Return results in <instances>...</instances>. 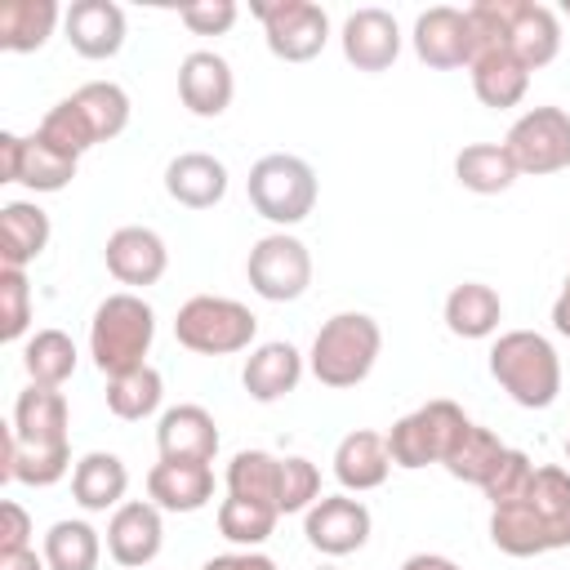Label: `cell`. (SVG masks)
I'll use <instances>...</instances> for the list:
<instances>
[{
  "mask_svg": "<svg viewBox=\"0 0 570 570\" xmlns=\"http://www.w3.org/2000/svg\"><path fill=\"white\" fill-rule=\"evenodd\" d=\"M232 94H236V76H232V62L214 49H191L183 62H178V98L191 116L200 120H214L232 107Z\"/></svg>",
  "mask_w": 570,
  "mask_h": 570,
  "instance_id": "obj_20",
  "label": "cell"
},
{
  "mask_svg": "<svg viewBox=\"0 0 570 570\" xmlns=\"http://www.w3.org/2000/svg\"><path fill=\"white\" fill-rule=\"evenodd\" d=\"M125 490H129V468L120 463V454L111 450H89L76 459L71 468V499L85 508V512H116L125 503Z\"/></svg>",
  "mask_w": 570,
  "mask_h": 570,
  "instance_id": "obj_28",
  "label": "cell"
},
{
  "mask_svg": "<svg viewBox=\"0 0 570 570\" xmlns=\"http://www.w3.org/2000/svg\"><path fill=\"white\" fill-rule=\"evenodd\" d=\"M503 147H508L517 174L543 178V174L570 169V111L566 107H552V102L521 111L512 120Z\"/></svg>",
  "mask_w": 570,
  "mask_h": 570,
  "instance_id": "obj_10",
  "label": "cell"
},
{
  "mask_svg": "<svg viewBox=\"0 0 570 570\" xmlns=\"http://www.w3.org/2000/svg\"><path fill=\"white\" fill-rule=\"evenodd\" d=\"M147 499L160 512H200L214 499V468L209 463L160 459L147 472Z\"/></svg>",
  "mask_w": 570,
  "mask_h": 570,
  "instance_id": "obj_25",
  "label": "cell"
},
{
  "mask_svg": "<svg viewBox=\"0 0 570 570\" xmlns=\"http://www.w3.org/2000/svg\"><path fill=\"white\" fill-rule=\"evenodd\" d=\"M76 156L58 151L49 138L40 134H0V174L4 183H18L27 191H62L76 178Z\"/></svg>",
  "mask_w": 570,
  "mask_h": 570,
  "instance_id": "obj_13",
  "label": "cell"
},
{
  "mask_svg": "<svg viewBox=\"0 0 570 570\" xmlns=\"http://www.w3.org/2000/svg\"><path fill=\"white\" fill-rule=\"evenodd\" d=\"M441 316H445V330L454 338H490L503 321V298L485 281H463L445 294Z\"/></svg>",
  "mask_w": 570,
  "mask_h": 570,
  "instance_id": "obj_30",
  "label": "cell"
},
{
  "mask_svg": "<svg viewBox=\"0 0 570 570\" xmlns=\"http://www.w3.org/2000/svg\"><path fill=\"white\" fill-rule=\"evenodd\" d=\"M303 370H307V365H303V352H298L294 343H285V338H272V343H258V347L245 356L240 383H245V392H249L254 401L272 405V401L289 396V392L298 387Z\"/></svg>",
  "mask_w": 570,
  "mask_h": 570,
  "instance_id": "obj_24",
  "label": "cell"
},
{
  "mask_svg": "<svg viewBox=\"0 0 570 570\" xmlns=\"http://www.w3.org/2000/svg\"><path fill=\"white\" fill-rule=\"evenodd\" d=\"M31 330V285L22 267H0V338L18 343Z\"/></svg>",
  "mask_w": 570,
  "mask_h": 570,
  "instance_id": "obj_39",
  "label": "cell"
},
{
  "mask_svg": "<svg viewBox=\"0 0 570 570\" xmlns=\"http://www.w3.org/2000/svg\"><path fill=\"white\" fill-rule=\"evenodd\" d=\"M0 570H49L45 552L22 548V552H0Z\"/></svg>",
  "mask_w": 570,
  "mask_h": 570,
  "instance_id": "obj_45",
  "label": "cell"
},
{
  "mask_svg": "<svg viewBox=\"0 0 570 570\" xmlns=\"http://www.w3.org/2000/svg\"><path fill=\"white\" fill-rule=\"evenodd\" d=\"M67 13L53 0H4L0 4V49H9V53H36L53 36V27Z\"/></svg>",
  "mask_w": 570,
  "mask_h": 570,
  "instance_id": "obj_31",
  "label": "cell"
},
{
  "mask_svg": "<svg viewBox=\"0 0 570 570\" xmlns=\"http://www.w3.org/2000/svg\"><path fill=\"white\" fill-rule=\"evenodd\" d=\"M379 352H383V330L370 312H334L312 338L307 370L321 387L343 392L370 379Z\"/></svg>",
  "mask_w": 570,
  "mask_h": 570,
  "instance_id": "obj_6",
  "label": "cell"
},
{
  "mask_svg": "<svg viewBox=\"0 0 570 570\" xmlns=\"http://www.w3.org/2000/svg\"><path fill=\"white\" fill-rule=\"evenodd\" d=\"M392 472V454H387V432L374 428H352L338 445H334V481L347 494H365L379 490Z\"/></svg>",
  "mask_w": 570,
  "mask_h": 570,
  "instance_id": "obj_23",
  "label": "cell"
},
{
  "mask_svg": "<svg viewBox=\"0 0 570 570\" xmlns=\"http://www.w3.org/2000/svg\"><path fill=\"white\" fill-rule=\"evenodd\" d=\"M151 338H156V312L134 289L107 294L89 316V356L107 379L147 365Z\"/></svg>",
  "mask_w": 570,
  "mask_h": 570,
  "instance_id": "obj_4",
  "label": "cell"
},
{
  "mask_svg": "<svg viewBox=\"0 0 570 570\" xmlns=\"http://www.w3.org/2000/svg\"><path fill=\"white\" fill-rule=\"evenodd\" d=\"M165 401V379L156 365H138L129 374H116L107 379V410L125 423H138V419H151Z\"/></svg>",
  "mask_w": 570,
  "mask_h": 570,
  "instance_id": "obj_36",
  "label": "cell"
},
{
  "mask_svg": "<svg viewBox=\"0 0 570 570\" xmlns=\"http://www.w3.org/2000/svg\"><path fill=\"white\" fill-rule=\"evenodd\" d=\"M490 543L508 557H539L570 548V472L548 463L521 499L490 508Z\"/></svg>",
  "mask_w": 570,
  "mask_h": 570,
  "instance_id": "obj_2",
  "label": "cell"
},
{
  "mask_svg": "<svg viewBox=\"0 0 570 570\" xmlns=\"http://www.w3.org/2000/svg\"><path fill=\"white\" fill-rule=\"evenodd\" d=\"M468 76H472V94H476L485 107H494V111L517 107V102L525 98V89H530V67H525L508 45L481 49V53L472 58Z\"/></svg>",
  "mask_w": 570,
  "mask_h": 570,
  "instance_id": "obj_27",
  "label": "cell"
},
{
  "mask_svg": "<svg viewBox=\"0 0 570 570\" xmlns=\"http://www.w3.org/2000/svg\"><path fill=\"white\" fill-rule=\"evenodd\" d=\"M49 214L36 200H9L0 205V258L4 267H22L36 263L49 249Z\"/></svg>",
  "mask_w": 570,
  "mask_h": 570,
  "instance_id": "obj_29",
  "label": "cell"
},
{
  "mask_svg": "<svg viewBox=\"0 0 570 570\" xmlns=\"http://www.w3.org/2000/svg\"><path fill=\"white\" fill-rule=\"evenodd\" d=\"M454 178H459V187H468L476 196H499L521 174H517V165H512V156H508L503 142H468L454 156Z\"/></svg>",
  "mask_w": 570,
  "mask_h": 570,
  "instance_id": "obj_32",
  "label": "cell"
},
{
  "mask_svg": "<svg viewBox=\"0 0 570 570\" xmlns=\"http://www.w3.org/2000/svg\"><path fill=\"white\" fill-rule=\"evenodd\" d=\"M245 191H249V205L254 214H263L267 223H276L281 232L303 223L312 209H316V169L303 160V156H289V151H272V156H258L249 165V178H245Z\"/></svg>",
  "mask_w": 570,
  "mask_h": 570,
  "instance_id": "obj_7",
  "label": "cell"
},
{
  "mask_svg": "<svg viewBox=\"0 0 570 570\" xmlns=\"http://www.w3.org/2000/svg\"><path fill=\"white\" fill-rule=\"evenodd\" d=\"M165 191L187 209H214L227 196V165L209 151H178L165 165Z\"/></svg>",
  "mask_w": 570,
  "mask_h": 570,
  "instance_id": "obj_26",
  "label": "cell"
},
{
  "mask_svg": "<svg viewBox=\"0 0 570 570\" xmlns=\"http://www.w3.org/2000/svg\"><path fill=\"white\" fill-rule=\"evenodd\" d=\"M71 410L58 387H22L13 401V419L4 432V481L22 485H58L71 472V436H67Z\"/></svg>",
  "mask_w": 570,
  "mask_h": 570,
  "instance_id": "obj_1",
  "label": "cell"
},
{
  "mask_svg": "<svg viewBox=\"0 0 570 570\" xmlns=\"http://www.w3.org/2000/svg\"><path fill=\"white\" fill-rule=\"evenodd\" d=\"M62 31L80 58L89 62L116 58L125 49V9L111 0H76L62 18Z\"/></svg>",
  "mask_w": 570,
  "mask_h": 570,
  "instance_id": "obj_21",
  "label": "cell"
},
{
  "mask_svg": "<svg viewBox=\"0 0 570 570\" xmlns=\"http://www.w3.org/2000/svg\"><path fill=\"white\" fill-rule=\"evenodd\" d=\"M102 263H107V272H111L120 285L147 289V285H156V281L165 276V267H169V249H165L160 232L129 223V227H116V232L107 236V245H102Z\"/></svg>",
  "mask_w": 570,
  "mask_h": 570,
  "instance_id": "obj_19",
  "label": "cell"
},
{
  "mask_svg": "<svg viewBox=\"0 0 570 570\" xmlns=\"http://www.w3.org/2000/svg\"><path fill=\"white\" fill-rule=\"evenodd\" d=\"M31 548V517L22 503L4 499L0 503V552H22Z\"/></svg>",
  "mask_w": 570,
  "mask_h": 570,
  "instance_id": "obj_43",
  "label": "cell"
},
{
  "mask_svg": "<svg viewBox=\"0 0 570 570\" xmlns=\"http://www.w3.org/2000/svg\"><path fill=\"white\" fill-rule=\"evenodd\" d=\"M503 441L490 432V428H481V423H468L463 428V436L454 441V450L445 454V472L454 476V481H468V485H485L490 481V472L499 468V459H503Z\"/></svg>",
  "mask_w": 570,
  "mask_h": 570,
  "instance_id": "obj_37",
  "label": "cell"
},
{
  "mask_svg": "<svg viewBox=\"0 0 570 570\" xmlns=\"http://www.w3.org/2000/svg\"><path fill=\"white\" fill-rule=\"evenodd\" d=\"M76 343L62 330H36L22 343V370L36 387H62L76 374Z\"/></svg>",
  "mask_w": 570,
  "mask_h": 570,
  "instance_id": "obj_34",
  "label": "cell"
},
{
  "mask_svg": "<svg viewBox=\"0 0 570 570\" xmlns=\"http://www.w3.org/2000/svg\"><path fill=\"white\" fill-rule=\"evenodd\" d=\"M49 570H98V557H102V539L89 521L80 517H62L45 530V543H40Z\"/></svg>",
  "mask_w": 570,
  "mask_h": 570,
  "instance_id": "obj_33",
  "label": "cell"
},
{
  "mask_svg": "<svg viewBox=\"0 0 570 570\" xmlns=\"http://www.w3.org/2000/svg\"><path fill=\"white\" fill-rule=\"evenodd\" d=\"M401 570H463V566L450 561V557H441V552H414V557L401 561Z\"/></svg>",
  "mask_w": 570,
  "mask_h": 570,
  "instance_id": "obj_46",
  "label": "cell"
},
{
  "mask_svg": "<svg viewBox=\"0 0 570 570\" xmlns=\"http://www.w3.org/2000/svg\"><path fill=\"white\" fill-rule=\"evenodd\" d=\"M410 45L419 53V62L436 67V71H454V67H472L476 58V36L468 22V9L454 4H432L414 18Z\"/></svg>",
  "mask_w": 570,
  "mask_h": 570,
  "instance_id": "obj_14",
  "label": "cell"
},
{
  "mask_svg": "<svg viewBox=\"0 0 570 570\" xmlns=\"http://www.w3.org/2000/svg\"><path fill=\"white\" fill-rule=\"evenodd\" d=\"M276 521H281V512L267 508V503H258V499L227 494V499L218 503V534H223L227 543H236V548H258V543H267L272 530H276Z\"/></svg>",
  "mask_w": 570,
  "mask_h": 570,
  "instance_id": "obj_38",
  "label": "cell"
},
{
  "mask_svg": "<svg viewBox=\"0 0 570 570\" xmlns=\"http://www.w3.org/2000/svg\"><path fill=\"white\" fill-rule=\"evenodd\" d=\"M490 379L521 410H548L561 396V356L539 330H508L490 343Z\"/></svg>",
  "mask_w": 570,
  "mask_h": 570,
  "instance_id": "obj_5",
  "label": "cell"
},
{
  "mask_svg": "<svg viewBox=\"0 0 570 570\" xmlns=\"http://www.w3.org/2000/svg\"><path fill=\"white\" fill-rule=\"evenodd\" d=\"M156 450L160 459H183V463H214L218 454V423L205 405H169L156 423Z\"/></svg>",
  "mask_w": 570,
  "mask_h": 570,
  "instance_id": "obj_22",
  "label": "cell"
},
{
  "mask_svg": "<svg viewBox=\"0 0 570 570\" xmlns=\"http://www.w3.org/2000/svg\"><path fill=\"white\" fill-rule=\"evenodd\" d=\"M561 289H566V294H570V272H566V285H561Z\"/></svg>",
  "mask_w": 570,
  "mask_h": 570,
  "instance_id": "obj_48",
  "label": "cell"
},
{
  "mask_svg": "<svg viewBox=\"0 0 570 570\" xmlns=\"http://www.w3.org/2000/svg\"><path fill=\"white\" fill-rule=\"evenodd\" d=\"M236 13H240V9H236L232 0H200V4H183V9H178L183 27L196 31V36H223V31H232Z\"/></svg>",
  "mask_w": 570,
  "mask_h": 570,
  "instance_id": "obj_42",
  "label": "cell"
},
{
  "mask_svg": "<svg viewBox=\"0 0 570 570\" xmlns=\"http://www.w3.org/2000/svg\"><path fill=\"white\" fill-rule=\"evenodd\" d=\"M499 18H503V45L534 71L548 67L561 53V22L548 4L534 0H499Z\"/></svg>",
  "mask_w": 570,
  "mask_h": 570,
  "instance_id": "obj_17",
  "label": "cell"
},
{
  "mask_svg": "<svg viewBox=\"0 0 570 570\" xmlns=\"http://www.w3.org/2000/svg\"><path fill=\"white\" fill-rule=\"evenodd\" d=\"M245 276L249 289L267 303H294L307 294L312 285V254L298 236L289 232H267L254 240L249 258H245Z\"/></svg>",
  "mask_w": 570,
  "mask_h": 570,
  "instance_id": "obj_11",
  "label": "cell"
},
{
  "mask_svg": "<svg viewBox=\"0 0 570 570\" xmlns=\"http://www.w3.org/2000/svg\"><path fill=\"white\" fill-rule=\"evenodd\" d=\"M566 13H570V0H566Z\"/></svg>",
  "mask_w": 570,
  "mask_h": 570,
  "instance_id": "obj_51",
  "label": "cell"
},
{
  "mask_svg": "<svg viewBox=\"0 0 570 570\" xmlns=\"http://www.w3.org/2000/svg\"><path fill=\"white\" fill-rule=\"evenodd\" d=\"M566 459H570V436H566Z\"/></svg>",
  "mask_w": 570,
  "mask_h": 570,
  "instance_id": "obj_50",
  "label": "cell"
},
{
  "mask_svg": "<svg viewBox=\"0 0 570 570\" xmlns=\"http://www.w3.org/2000/svg\"><path fill=\"white\" fill-rule=\"evenodd\" d=\"M200 570H276V561H272L267 552H258V548H240V552H218V557H209Z\"/></svg>",
  "mask_w": 570,
  "mask_h": 570,
  "instance_id": "obj_44",
  "label": "cell"
},
{
  "mask_svg": "<svg viewBox=\"0 0 570 570\" xmlns=\"http://www.w3.org/2000/svg\"><path fill=\"white\" fill-rule=\"evenodd\" d=\"M316 499H321V468L303 454H285L281 459V517L307 512Z\"/></svg>",
  "mask_w": 570,
  "mask_h": 570,
  "instance_id": "obj_40",
  "label": "cell"
},
{
  "mask_svg": "<svg viewBox=\"0 0 570 570\" xmlns=\"http://www.w3.org/2000/svg\"><path fill=\"white\" fill-rule=\"evenodd\" d=\"M227 494H240V499H258L267 508L281 512V459L267 454V450H236L227 472Z\"/></svg>",
  "mask_w": 570,
  "mask_h": 570,
  "instance_id": "obj_35",
  "label": "cell"
},
{
  "mask_svg": "<svg viewBox=\"0 0 570 570\" xmlns=\"http://www.w3.org/2000/svg\"><path fill=\"white\" fill-rule=\"evenodd\" d=\"M316 570H338V566H316Z\"/></svg>",
  "mask_w": 570,
  "mask_h": 570,
  "instance_id": "obj_49",
  "label": "cell"
},
{
  "mask_svg": "<svg viewBox=\"0 0 570 570\" xmlns=\"http://www.w3.org/2000/svg\"><path fill=\"white\" fill-rule=\"evenodd\" d=\"M165 548V521L151 499H125L107 521V552L125 570H142Z\"/></svg>",
  "mask_w": 570,
  "mask_h": 570,
  "instance_id": "obj_16",
  "label": "cell"
},
{
  "mask_svg": "<svg viewBox=\"0 0 570 570\" xmlns=\"http://www.w3.org/2000/svg\"><path fill=\"white\" fill-rule=\"evenodd\" d=\"M249 13L263 22V40L281 62H312L330 40V13L312 0H254Z\"/></svg>",
  "mask_w": 570,
  "mask_h": 570,
  "instance_id": "obj_12",
  "label": "cell"
},
{
  "mask_svg": "<svg viewBox=\"0 0 570 570\" xmlns=\"http://www.w3.org/2000/svg\"><path fill=\"white\" fill-rule=\"evenodd\" d=\"M338 45H343V58L356 71H387L401 58V27L387 9L365 4V9H352L343 18Z\"/></svg>",
  "mask_w": 570,
  "mask_h": 570,
  "instance_id": "obj_18",
  "label": "cell"
},
{
  "mask_svg": "<svg viewBox=\"0 0 570 570\" xmlns=\"http://www.w3.org/2000/svg\"><path fill=\"white\" fill-rule=\"evenodd\" d=\"M552 330H557L561 338H570V294H566V289L552 298Z\"/></svg>",
  "mask_w": 570,
  "mask_h": 570,
  "instance_id": "obj_47",
  "label": "cell"
},
{
  "mask_svg": "<svg viewBox=\"0 0 570 570\" xmlns=\"http://www.w3.org/2000/svg\"><path fill=\"white\" fill-rule=\"evenodd\" d=\"M125 125H129V94L116 80H89L76 94L58 98L45 111V120H40L36 134L49 138L58 151H67V156L80 160L89 147L125 134Z\"/></svg>",
  "mask_w": 570,
  "mask_h": 570,
  "instance_id": "obj_3",
  "label": "cell"
},
{
  "mask_svg": "<svg viewBox=\"0 0 570 570\" xmlns=\"http://www.w3.org/2000/svg\"><path fill=\"white\" fill-rule=\"evenodd\" d=\"M472 419L463 414V405L436 396V401H423L419 410L401 414L387 432V454H392V468H405V472H419L428 463H445V454L454 450V441L463 436Z\"/></svg>",
  "mask_w": 570,
  "mask_h": 570,
  "instance_id": "obj_9",
  "label": "cell"
},
{
  "mask_svg": "<svg viewBox=\"0 0 570 570\" xmlns=\"http://www.w3.org/2000/svg\"><path fill=\"white\" fill-rule=\"evenodd\" d=\"M258 334V316L223 294H196L174 316V338L196 356H232L245 352Z\"/></svg>",
  "mask_w": 570,
  "mask_h": 570,
  "instance_id": "obj_8",
  "label": "cell"
},
{
  "mask_svg": "<svg viewBox=\"0 0 570 570\" xmlns=\"http://www.w3.org/2000/svg\"><path fill=\"white\" fill-rule=\"evenodd\" d=\"M370 508L352 494H321L303 512V534L321 557H347L370 543Z\"/></svg>",
  "mask_w": 570,
  "mask_h": 570,
  "instance_id": "obj_15",
  "label": "cell"
},
{
  "mask_svg": "<svg viewBox=\"0 0 570 570\" xmlns=\"http://www.w3.org/2000/svg\"><path fill=\"white\" fill-rule=\"evenodd\" d=\"M530 481H534L530 454H525V450H503V459H499V468L490 472V481L481 485V494L490 499V508H503V503L521 499V494L530 490Z\"/></svg>",
  "mask_w": 570,
  "mask_h": 570,
  "instance_id": "obj_41",
  "label": "cell"
}]
</instances>
